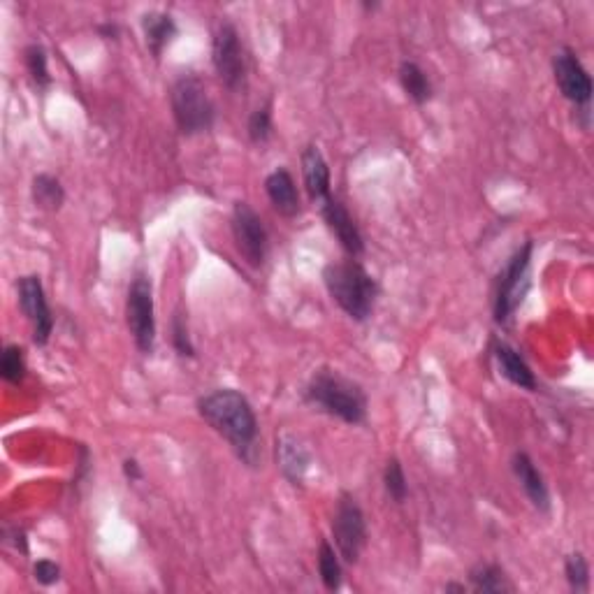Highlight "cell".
I'll use <instances>...</instances> for the list:
<instances>
[{"mask_svg":"<svg viewBox=\"0 0 594 594\" xmlns=\"http://www.w3.org/2000/svg\"><path fill=\"white\" fill-rule=\"evenodd\" d=\"M0 376L7 383H21L26 376V358L24 349L17 344H10L3 349V356H0Z\"/></svg>","mask_w":594,"mask_h":594,"instance_id":"cell-23","label":"cell"},{"mask_svg":"<svg viewBox=\"0 0 594 594\" xmlns=\"http://www.w3.org/2000/svg\"><path fill=\"white\" fill-rule=\"evenodd\" d=\"M318 574L330 592L342 588V564L328 541H321V548H318Z\"/></svg>","mask_w":594,"mask_h":594,"instance_id":"cell-22","label":"cell"},{"mask_svg":"<svg viewBox=\"0 0 594 594\" xmlns=\"http://www.w3.org/2000/svg\"><path fill=\"white\" fill-rule=\"evenodd\" d=\"M198 414L216 434L233 446V451L246 465H253L258 455V420L249 400L230 388L214 390L200 397Z\"/></svg>","mask_w":594,"mask_h":594,"instance_id":"cell-1","label":"cell"},{"mask_svg":"<svg viewBox=\"0 0 594 594\" xmlns=\"http://www.w3.org/2000/svg\"><path fill=\"white\" fill-rule=\"evenodd\" d=\"M270 135H272V107H270V103H267L263 107H258V110L251 114L249 137H251V142L263 144L270 140Z\"/></svg>","mask_w":594,"mask_h":594,"instance_id":"cell-27","label":"cell"},{"mask_svg":"<svg viewBox=\"0 0 594 594\" xmlns=\"http://www.w3.org/2000/svg\"><path fill=\"white\" fill-rule=\"evenodd\" d=\"M126 323L137 349L142 353L154 351L156 342V316H154V288L149 277L135 274L126 297Z\"/></svg>","mask_w":594,"mask_h":594,"instance_id":"cell-6","label":"cell"},{"mask_svg":"<svg viewBox=\"0 0 594 594\" xmlns=\"http://www.w3.org/2000/svg\"><path fill=\"white\" fill-rule=\"evenodd\" d=\"M309 451L304 448L300 439H295L293 434H284L277 439V465L288 481L293 485H302L304 476L309 469Z\"/></svg>","mask_w":594,"mask_h":594,"instance_id":"cell-15","label":"cell"},{"mask_svg":"<svg viewBox=\"0 0 594 594\" xmlns=\"http://www.w3.org/2000/svg\"><path fill=\"white\" fill-rule=\"evenodd\" d=\"M553 75L564 98L578 107H588L592 98V79L574 49L564 47L553 56Z\"/></svg>","mask_w":594,"mask_h":594,"instance_id":"cell-11","label":"cell"},{"mask_svg":"<svg viewBox=\"0 0 594 594\" xmlns=\"http://www.w3.org/2000/svg\"><path fill=\"white\" fill-rule=\"evenodd\" d=\"M19 293V307L24 311L33 328V342L38 346H45L52 337L54 330V316L52 309H49L45 288H42V281L38 274H28V277H21L17 284Z\"/></svg>","mask_w":594,"mask_h":594,"instance_id":"cell-10","label":"cell"},{"mask_svg":"<svg viewBox=\"0 0 594 594\" xmlns=\"http://www.w3.org/2000/svg\"><path fill=\"white\" fill-rule=\"evenodd\" d=\"M233 237L237 251L251 267H263L267 258V230L249 202H235Z\"/></svg>","mask_w":594,"mask_h":594,"instance_id":"cell-9","label":"cell"},{"mask_svg":"<svg viewBox=\"0 0 594 594\" xmlns=\"http://www.w3.org/2000/svg\"><path fill=\"white\" fill-rule=\"evenodd\" d=\"M495 358L497 365L502 369V374L509 379L513 386L523 388V390H536V376L527 365L525 358L513 349V346L499 342L495 344Z\"/></svg>","mask_w":594,"mask_h":594,"instance_id":"cell-17","label":"cell"},{"mask_svg":"<svg viewBox=\"0 0 594 594\" xmlns=\"http://www.w3.org/2000/svg\"><path fill=\"white\" fill-rule=\"evenodd\" d=\"M383 485H386V492L390 499L397 504H402L409 495V485H407V476H404V469L400 465V460L393 458L388 460L386 472H383Z\"/></svg>","mask_w":594,"mask_h":594,"instance_id":"cell-24","label":"cell"},{"mask_svg":"<svg viewBox=\"0 0 594 594\" xmlns=\"http://www.w3.org/2000/svg\"><path fill=\"white\" fill-rule=\"evenodd\" d=\"M564 571H567V581L576 592H585L590 588V567H588V560H585L581 553H574L567 557Z\"/></svg>","mask_w":594,"mask_h":594,"instance_id":"cell-25","label":"cell"},{"mask_svg":"<svg viewBox=\"0 0 594 594\" xmlns=\"http://www.w3.org/2000/svg\"><path fill=\"white\" fill-rule=\"evenodd\" d=\"M332 536H335V546L344 562L356 564L367 543V525L365 513L349 492H342L337 499L335 516H332Z\"/></svg>","mask_w":594,"mask_h":594,"instance_id":"cell-7","label":"cell"},{"mask_svg":"<svg viewBox=\"0 0 594 594\" xmlns=\"http://www.w3.org/2000/svg\"><path fill=\"white\" fill-rule=\"evenodd\" d=\"M172 344H175V349L181 358H191L195 349L191 344V337H188V328H186V318L179 314H175L172 318Z\"/></svg>","mask_w":594,"mask_h":594,"instance_id":"cell-28","label":"cell"},{"mask_svg":"<svg viewBox=\"0 0 594 594\" xmlns=\"http://www.w3.org/2000/svg\"><path fill=\"white\" fill-rule=\"evenodd\" d=\"M31 195H33L35 207L45 209V212H59L63 200H65V191L61 186V181L52 175L35 177L33 186H31Z\"/></svg>","mask_w":594,"mask_h":594,"instance_id":"cell-20","label":"cell"},{"mask_svg":"<svg viewBox=\"0 0 594 594\" xmlns=\"http://www.w3.org/2000/svg\"><path fill=\"white\" fill-rule=\"evenodd\" d=\"M400 84L407 96L414 100L416 105H425L432 98V84L427 75L414 61H404L400 68Z\"/></svg>","mask_w":594,"mask_h":594,"instance_id":"cell-19","label":"cell"},{"mask_svg":"<svg viewBox=\"0 0 594 594\" xmlns=\"http://www.w3.org/2000/svg\"><path fill=\"white\" fill-rule=\"evenodd\" d=\"M472 585L476 592H511L513 585L509 583V578L502 571V567L497 564H478L476 569H472Z\"/></svg>","mask_w":594,"mask_h":594,"instance_id":"cell-21","label":"cell"},{"mask_svg":"<svg viewBox=\"0 0 594 594\" xmlns=\"http://www.w3.org/2000/svg\"><path fill=\"white\" fill-rule=\"evenodd\" d=\"M534 244L527 242L518 249L499 272L497 293H495V321L506 325L523 304L527 291H530V265H532Z\"/></svg>","mask_w":594,"mask_h":594,"instance_id":"cell-5","label":"cell"},{"mask_svg":"<svg viewBox=\"0 0 594 594\" xmlns=\"http://www.w3.org/2000/svg\"><path fill=\"white\" fill-rule=\"evenodd\" d=\"M513 474L518 476V481H520V485H523L525 495L530 497L534 509L546 513L550 509V492H548L546 481H543L541 472L534 467L530 455L527 453L513 455Z\"/></svg>","mask_w":594,"mask_h":594,"instance_id":"cell-16","label":"cell"},{"mask_svg":"<svg viewBox=\"0 0 594 594\" xmlns=\"http://www.w3.org/2000/svg\"><path fill=\"white\" fill-rule=\"evenodd\" d=\"M321 214L323 221L328 223L330 233L337 237V242L342 244V249L349 253V256L358 258L362 251H365V242H362L360 228L353 221V216L346 212V207L337 198H330L321 202Z\"/></svg>","mask_w":594,"mask_h":594,"instance_id":"cell-12","label":"cell"},{"mask_svg":"<svg viewBox=\"0 0 594 594\" xmlns=\"http://www.w3.org/2000/svg\"><path fill=\"white\" fill-rule=\"evenodd\" d=\"M26 68L31 72L33 82L38 86H49L52 84V77H49V68H47V52L45 47L40 45H31L26 49Z\"/></svg>","mask_w":594,"mask_h":594,"instance_id":"cell-26","label":"cell"},{"mask_svg":"<svg viewBox=\"0 0 594 594\" xmlns=\"http://www.w3.org/2000/svg\"><path fill=\"white\" fill-rule=\"evenodd\" d=\"M142 31L147 38V47L154 54V59H161L163 49L168 47V42L175 38L177 26L175 19L168 12H149L142 17Z\"/></svg>","mask_w":594,"mask_h":594,"instance_id":"cell-18","label":"cell"},{"mask_svg":"<svg viewBox=\"0 0 594 594\" xmlns=\"http://www.w3.org/2000/svg\"><path fill=\"white\" fill-rule=\"evenodd\" d=\"M323 279L330 297L346 316H351L353 321H367L372 316L379 286L360 263L356 260L330 263L323 270Z\"/></svg>","mask_w":594,"mask_h":594,"instance_id":"cell-3","label":"cell"},{"mask_svg":"<svg viewBox=\"0 0 594 594\" xmlns=\"http://www.w3.org/2000/svg\"><path fill=\"white\" fill-rule=\"evenodd\" d=\"M304 397L316 409L349 425H358L367 416V397L362 388L335 369L323 367L314 372L307 383V390H304Z\"/></svg>","mask_w":594,"mask_h":594,"instance_id":"cell-2","label":"cell"},{"mask_svg":"<svg viewBox=\"0 0 594 594\" xmlns=\"http://www.w3.org/2000/svg\"><path fill=\"white\" fill-rule=\"evenodd\" d=\"M212 63L216 75L230 91H237L246 79L244 49L239 42V33L233 24H221L214 33L212 42Z\"/></svg>","mask_w":594,"mask_h":594,"instance_id":"cell-8","label":"cell"},{"mask_svg":"<svg viewBox=\"0 0 594 594\" xmlns=\"http://www.w3.org/2000/svg\"><path fill=\"white\" fill-rule=\"evenodd\" d=\"M265 191L274 209H277L281 216L293 219V216L300 214V193H297L295 179L288 170H274L272 175L265 179Z\"/></svg>","mask_w":594,"mask_h":594,"instance_id":"cell-14","label":"cell"},{"mask_svg":"<svg viewBox=\"0 0 594 594\" xmlns=\"http://www.w3.org/2000/svg\"><path fill=\"white\" fill-rule=\"evenodd\" d=\"M123 474H126L130 481H140L142 469L137 465V460H123Z\"/></svg>","mask_w":594,"mask_h":594,"instance_id":"cell-30","label":"cell"},{"mask_svg":"<svg viewBox=\"0 0 594 594\" xmlns=\"http://www.w3.org/2000/svg\"><path fill=\"white\" fill-rule=\"evenodd\" d=\"M33 576L40 585H54V583H59V578H61V567L52 560H40L33 567Z\"/></svg>","mask_w":594,"mask_h":594,"instance_id":"cell-29","label":"cell"},{"mask_svg":"<svg viewBox=\"0 0 594 594\" xmlns=\"http://www.w3.org/2000/svg\"><path fill=\"white\" fill-rule=\"evenodd\" d=\"M170 105L175 114L177 128L184 135L207 133L214 123V105L209 100L207 86L200 77H179L170 89Z\"/></svg>","mask_w":594,"mask_h":594,"instance_id":"cell-4","label":"cell"},{"mask_svg":"<svg viewBox=\"0 0 594 594\" xmlns=\"http://www.w3.org/2000/svg\"><path fill=\"white\" fill-rule=\"evenodd\" d=\"M302 177L311 202L321 205L323 200L330 198V168L316 144H309L302 151Z\"/></svg>","mask_w":594,"mask_h":594,"instance_id":"cell-13","label":"cell"}]
</instances>
